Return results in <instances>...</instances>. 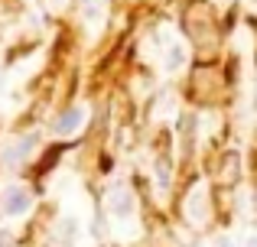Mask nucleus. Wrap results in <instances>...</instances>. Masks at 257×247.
<instances>
[{
	"instance_id": "obj_3",
	"label": "nucleus",
	"mask_w": 257,
	"mask_h": 247,
	"mask_svg": "<svg viewBox=\"0 0 257 247\" xmlns=\"http://www.w3.org/2000/svg\"><path fill=\"white\" fill-rule=\"evenodd\" d=\"M107 215L117 218V221H127V218H134V211H137V198H134V192L127 189V185H114L111 192H107Z\"/></svg>"
},
{
	"instance_id": "obj_4",
	"label": "nucleus",
	"mask_w": 257,
	"mask_h": 247,
	"mask_svg": "<svg viewBox=\"0 0 257 247\" xmlns=\"http://www.w3.org/2000/svg\"><path fill=\"white\" fill-rule=\"evenodd\" d=\"M85 121H88V108H85V104H72V108L62 111V114H56V121H52V133H56V137H72L75 130H82Z\"/></svg>"
},
{
	"instance_id": "obj_10",
	"label": "nucleus",
	"mask_w": 257,
	"mask_h": 247,
	"mask_svg": "<svg viewBox=\"0 0 257 247\" xmlns=\"http://www.w3.org/2000/svg\"><path fill=\"white\" fill-rule=\"evenodd\" d=\"M244 247H257V231H254V234H247V237H244Z\"/></svg>"
},
{
	"instance_id": "obj_5",
	"label": "nucleus",
	"mask_w": 257,
	"mask_h": 247,
	"mask_svg": "<svg viewBox=\"0 0 257 247\" xmlns=\"http://www.w3.org/2000/svg\"><path fill=\"white\" fill-rule=\"evenodd\" d=\"M78 234H82V224H78V218L65 215V218H59L56 231H52V244H56V247H75V244H78Z\"/></svg>"
},
{
	"instance_id": "obj_7",
	"label": "nucleus",
	"mask_w": 257,
	"mask_h": 247,
	"mask_svg": "<svg viewBox=\"0 0 257 247\" xmlns=\"http://www.w3.org/2000/svg\"><path fill=\"white\" fill-rule=\"evenodd\" d=\"M182 65H186V46L173 39V43L166 46V52H163V69L173 75V72H179V69H182Z\"/></svg>"
},
{
	"instance_id": "obj_6",
	"label": "nucleus",
	"mask_w": 257,
	"mask_h": 247,
	"mask_svg": "<svg viewBox=\"0 0 257 247\" xmlns=\"http://www.w3.org/2000/svg\"><path fill=\"white\" fill-rule=\"evenodd\" d=\"M104 10H107V0H82V4H78V13H82V20L91 26V30H98V26H101Z\"/></svg>"
},
{
	"instance_id": "obj_11",
	"label": "nucleus",
	"mask_w": 257,
	"mask_h": 247,
	"mask_svg": "<svg viewBox=\"0 0 257 247\" xmlns=\"http://www.w3.org/2000/svg\"><path fill=\"white\" fill-rule=\"evenodd\" d=\"M215 247H234V244H231V241H228V237H221V241H218V244H215Z\"/></svg>"
},
{
	"instance_id": "obj_9",
	"label": "nucleus",
	"mask_w": 257,
	"mask_h": 247,
	"mask_svg": "<svg viewBox=\"0 0 257 247\" xmlns=\"http://www.w3.org/2000/svg\"><path fill=\"white\" fill-rule=\"evenodd\" d=\"M0 247H13V231L10 228H0Z\"/></svg>"
},
{
	"instance_id": "obj_2",
	"label": "nucleus",
	"mask_w": 257,
	"mask_h": 247,
	"mask_svg": "<svg viewBox=\"0 0 257 247\" xmlns=\"http://www.w3.org/2000/svg\"><path fill=\"white\" fill-rule=\"evenodd\" d=\"M30 208H33V192L26 189V185L13 182V185H7V189L0 192V211H4L7 218H20Z\"/></svg>"
},
{
	"instance_id": "obj_8",
	"label": "nucleus",
	"mask_w": 257,
	"mask_h": 247,
	"mask_svg": "<svg viewBox=\"0 0 257 247\" xmlns=\"http://www.w3.org/2000/svg\"><path fill=\"white\" fill-rule=\"evenodd\" d=\"M153 179H157V189L166 195V192H170V185H173V169H170V163H166V159H163V163L157 159V166H153Z\"/></svg>"
},
{
	"instance_id": "obj_1",
	"label": "nucleus",
	"mask_w": 257,
	"mask_h": 247,
	"mask_svg": "<svg viewBox=\"0 0 257 247\" xmlns=\"http://www.w3.org/2000/svg\"><path fill=\"white\" fill-rule=\"evenodd\" d=\"M36 146H39V133H23V137L10 140V143L0 150V163H4L7 169H17V166H23L26 159L33 156Z\"/></svg>"
}]
</instances>
